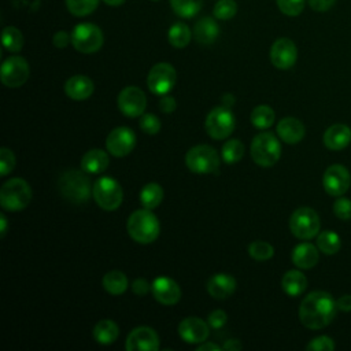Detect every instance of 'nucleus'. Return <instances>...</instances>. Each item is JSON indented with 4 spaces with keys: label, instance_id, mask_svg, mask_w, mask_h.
Returning <instances> with one entry per match:
<instances>
[{
    "label": "nucleus",
    "instance_id": "obj_1",
    "mask_svg": "<svg viewBox=\"0 0 351 351\" xmlns=\"http://www.w3.org/2000/svg\"><path fill=\"white\" fill-rule=\"evenodd\" d=\"M336 310L337 304L330 293L325 291H314L302 300L299 318L306 328L321 329L333 321Z\"/></svg>",
    "mask_w": 351,
    "mask_h": 351
},
{
    "label": "nucleus",
    "instance_id": "obj_2",
    "mask_svg": "<svg viewBox=\"0 0 351 351\" xmlns=\"http://www.w3.org/2000/svg\"><path fill=\"white\" fill-rule=\"evenodd\" d=\"M85 173L71 169L59 177L58 186L66 200L77 204L89 200L93 186H90V180Z\"/></svg>",
    "mask_w": 351,
    "mask_h": 351
},
{
    "label": "nucleus",
    "instance_id": "obj_3",
    "mask_svg": "<svg viewBox=\"0 0 351 351\" xmlns=\"http://www.w3.org/2000/svg\"><path fill=\"white\" fill-rule=\"evenodd\" d=\"M126 228L129 236L140 244H149L155 241L160 230L156 215L148 208L136 210L134 213H132L128 219Z\"/></svg>",
    "mask_w": 351,
    "mask_h": 351
},
{
    "label": "nucleus",
    "instance_id": "obj_4",
    "mask_svg": "<svg viewBox=\"0 0 351 351\" xmlns=\"http://www.w3.org/2000/svg\"><path fill=\"white\" fill-rule=\"evenodd\" d=\"M281 156V144L278 138L269 132H262L252 138L251 158L262 167H270L277 163Z\"/></svg>",
    "mask_w": 351,
    "mask_h": 351
},
{
    "label": "nucleus",
    "instance_id": "obj_5",
    "mask_svg": "<svg viewBox=\"0 0 351 351\" xmlns=\"http://www.w3.org/2000/svg\"><path fill=\"white\" fill-rule=\"evenodd\" d=\"M32 200V189L22 178H11L0 189V204L7 211H21Z\"/></svg>",
    "mask_w": 351,
    "mask_h": 351
},
{
    "label": "nucleus",
    "instance_id": "obj_6",
    "mask_svg": "<svg viewBox=\"0 0 351 351\" xmlns=\"http://www.w3.org/2000/svg\"><path fill=\"white\" fill-rule=\"evenodd\" d=\"M185 165L197 174H217L219 170V156L213 147L200 144L186 152Z\"/></svg>",
    "mask_w": 351,
    "mask_h": 351
},
{
    "label": "nucleus",
    "instance_id": "obj_7",
    "mask_svg": "<svg viewBox=\"0 0 351 351\" xmlns=\"http://www.w3.org/2000/svg\"><path fill=\"white\" fill-rule=\"evenodd\" d=\"M104 37L99 26L85 22L74 26L71 32V44L81 53H93L103 45Z\"/></svg>",
    "mask_w": 351,
    "mask_h": 351
},
{
    "label": "nucleus",
    "instance_id": "obj_8",
    "mask_svg": "<svg viewBox=\"0 0 351 351\" xmlns=\"http://www.w3.org/2000/svg\"><path fill=\"white\" fill-rule=\"evenodd\" d=\"M93 199L106 211L117 210L123 197L122 188L117 180L112 177H100L93 184Z\"/></svg>",
    "mask_w": 351,
    "mask_h": 351
},
{
    "label": "nucleus",
    "instance_id": "obj_9",
    "mask_svg": "<svg viewBox=\"0 0 351 351\" xmlns=\"http://www.w3.org/2000/svg\"><path fill=\"white\" fill-rule=\"evenodd\" d=\"M319 226V217L310 207L296 208L289 218V229L292 234L300 240H310L317 236Z\"/></svg>",
    "mask_w": 351,
    "mask_h": 351
},
{
    "label": "nucleus",
    "instance_id": "obj_10",
    "mask_svg": "<svg viewBox=\"0 0 351 351\" xmlns=\"http://www.w3.org/2000/svg\"><path fill=\"white\" fill-rule=\"evenodd\" d=\"M206 132L215 140H222L230 136L234 129V117L228 107H215L206 117Z\"/></svg>",
    "mask_w": 351,
    "mask_h": 351
},
{
    "label": "nucleus",
    "instance_id": "obj_11",
    "mask_svg": "<svg viewBox=\"0 0 351 351\" xmlns=\"http://www.w3.org/2000/svg\"><path fill=\"white\" fill-rule=\"evenodd\" d=\"M29 64L22 56L7 58L0 70L1 82L8 88H18L23 85L29 78Z\"/></svg>",
    "mask_w": 351,
    "mask_h": 351
},
{
    "label": "nucleus",
    "instance_id": "obj_12",
    "mask_svg": "<svg viewBox=\"0 0 351 351\" xmlns=\"http://www.w3.org/2000/svg\"><path fill=\"white\" fill-rule=\"evenodd\" d=\"M177 80V73L170 63H156L148 73L147 84L152 93L166 95L171 90Z\"/></svg>",
    "mask_w": 351,
    "mask_h": 351
},
{
    "label": "nucleus",
    "instance_id": "obj_13",
    "mask_svg": "<svg viewBox=\"0 0 351 351\" xmlns=\"http://www.w3.org/2000/svg\"><path fill=\"white\" fill-rule=\"evenodd\" d=\"M147 106L144 92L137 86H126L118 95V108L130 118L143 115Z\"/></svg>",
    "mask_w": 351,
    "mask_h": 351
},
{
    "label": "nucleus",
    "instance_id": "obj_14",
    "mask_svg": "<svg viewBox=\"0 0 351 351\" xmlns=\"http://www.w3.org/2000/svg\"><path fill=\"white\" fill-rule=\"evenodd\" d=\"M136 145V136L133 130H130L126 126L115 128L110 132V134L106 138V147L107 151L117 158L126 156L132 152V149Z\"/></svg>",
    "mask_w": 351,
    "mask_h": 351
},
{
    "label": "nucleus",
    "instance_id": "obj_15",
    "mask_svg": "<svg viewBox=\"0 0 351 351\" xmlns=\"http://www.w3.org/2000/svg\"><path fill=\"white\" fill-rule=\"evenodd\" d=\"M298 59V49L291 38H277L270 48V60L280 70L291 69Z\"/></svg>",
    "mask_w": 351,
    "mask_h": 351
},
{
    "label": "nucleus",
    "instance_id": "obj_16",
    "mask_svg": "<svg viewBox=\"0 0 351 351\" xmlns=\"http://www.w3.org/2000/svg\"><path fill=\"white\" fill-rule=\"evenodd\" d=\"M351 182L348 170L341 165L329 166L322 177L324 189L330 196H341L347 192Z\"/></svg>",
    "mask_w": 351,
    "mask_h": 351
},
{
    "label": "nucleus",
    "instance_id": "obj_17",
    "mask_svg": "<svg viewBox=\"0 0 351 351\" xmlns=\"http://www.w3.org/2000/svg\"><path fill=\"white\" fill-rule=\"evenodd\" d=\"M125 347L128 351H158V333L149 326L134 328L126 337Z\"/></svg>",
    "mask_w": 351,
    "mask_h": 351
},
{
    "label": "nucleus",
    "instance_id": "obj_18",
    "mask_svg": "<svg viewBox=\"0 0 351 351\" xmlns=\"http://www.w3.org/2000/svg\"><path fill=\"white\" fill-rule=\"evenodd\" d=\"M151 289L154 293V298L166 306L176 304L181 298V289L178 284L170 278V277H158L151 284Z\"/></svg>",
    "mask_w": 351,
    "mask_h": 351
},
{
    "label": "nucleus",
    "instance_id": "obj_19",
    "mask_svg": "<svg viewBox=\"0 0 351 351\" xmlns=\"http://www.w3.org/2000/svg\"><path fill=\"white\" fill-rule=\"evenodd\" d=\"M178 333L189 344L203 343L208 337V324L197 317H188L180 322Z\"/></svg>",
    "mask_w": 351,
    "mask_h": 351
},
{
    "label": "nucleus",
    "instance_id": "obj_20",
    "mask_svg": "<svg viewBox=\"0 0 351 351\" xmlns=\"http://www.w3.org/2000/svg\"><path fill=\"white\" fill-rule=\"evenodd\" d=\"M236 289V280L226 273H217L207 281V292L214 299H226Z\"/></svg>",
    "mask_w": 351,
    "mask_h": 351
},
{
    "label": "nucleus",
    "instance_id": "obj_21",
    "mask_svg": "<svg viewBox=\"0 0 351 351\" xmlns=\"http://www.w3.org/2000/svg\"><path fill=\"white\" fill-rule=\"evenodd\" d=\"M351 143V129L343 123H335L324 133V144L326 148L339 151Z\"/></svg>",
    "mask_w": 351,
    "mask_h": 351
},
{
    "label": "nucleus",
    "instance_id": "obj_22",
    "mask_svg": "<svg viewBox=\"0 0 351 351\" xmlns=\"http://www.w3.org/2000/svg\"><path fill=\"white\" fill-rule=\"evenodd\" d=\"M93 82L86 75H73L64 84L66 95L73 100H85L93 93Z\"/></svg>",
    "mask_w": 351,
    "mask_h": 351
},
{
    "label": "nucleus",
    "instance_id": "obj_23",
    "mask_svg": "<svg viewBox=\"0 0 351 351\" xmlns=\"http://www.w3.org/2000/svg\"><path fill=\"white\" fill-rule=\"evenodd\" d=\"M277 134L284 143L296 144L304 137V126L299 119L287 117L277 123Z\"/></svg>",
    "mask_w": 351,
    "mask_h": 351
},
{
    "label": "nucleus",
    "instance_id": "obj_24",
    "mask_svg": "<svg viewBox=\"0 0 351 351\" xmlns=\"http://www.w3.org/2000/svg\"><path fill=\"white\" fill-rule=\"evenodd\" d=\"M192 34L193 38L200 44H213L219 34V27L214 18L203 16L195 23Z\"/></svg>",
    "mask_w": 351,
    "mask_h": 351
},
{
    "label": "nucleus",
    "instance_id": "obj_25",
    "mask_svg": "<svg viewBox=\"0 0 351 351\" xmlns=\"http://www.w3.org/2000/svg\"><path fill=\"white\" fill-rule=\"evenodd\" d=\"M319 259L318 250L310 243H300L292 251V262L299 269H311Z\"/></svg>",
    "mask_w": 351,
    "mask_h": 351
},
{
    "label": "nucleus",
    "instance_id": "obj_26",
    "mask_svg": "<svg viewBox=\"0 0 351 351\" xmlns=\"http://www.w3.org/2000/svg\"><path fill=\"white\" fill-rule=\"evenodd\" d=\"M81 167L89 174L103 173L108 167V155L106 151L95 148L88 151L81 159Z\"/></svg>",
    "mask_w": 351,
    "mask_h": 351
},
{
    "label": "nucleus",
    "instance_id": "obj_27",
    "mask_svg": "<svg viewBox=\"0 0 351 351\" xmlns=\"http://www.w3.org/2000/svg\"><path fill=\"white\" fill-rule=\"evenodd\" d=\"M282 291L289 296H299L307 287V278L299 270H289L281 280Z\"/></svg>",
    "mask_w": 351,
    "mask_h": 351
},
{
    "label": "nucleus",
    "instance_id": "obj_28",
    "mask_svg": "<svg viewBox=\"0 0 351 351\" xmlns=\"http://www.w3.org/2000/svg\"><path fill=\"white\" fill-rule=\"evenodd\" d=\"M119 335L118 325L111 319H101L93 328V337L100 344H111Z\"/></svg>",
    "mask_w": 351,
    "mask_h": 351
},
{
    "label": "nucleus",
    "instance_id": "obj_29",
    "mask_svg": "<svg viewBox=\"0 0 351 351\" xmlns=\"http://www.w3.org/2000/svg\"><path fill=\"white\" fill-rule=\"evenodd\" d=\"M129 282L125 273L119 270H111L103 277V287L111 295H121L126 291Z\"/></svg>",
    "mask_w": 351,
    "mask_h": 351
},
{
    "label": "nucleus",
    "instance_id": "obj_30",
    "mask_svg": "<svg viewBox=\"0 0 351 351\" xmlns=\"http://www.w3.org/2000/svg\"><path fill=\"white\" fill-rule=\"evenodd\" d=\"M163 199V189L156 182L147 184L140 192V202L144 208L152 210L160 204Z\"/></svg>",
    "mask_w": 351,
    "mask_h": 351
},
{
    "label": "nucleus",
    "instance_id": "obj_31",
    "mask_svg": "<svg viewBox=\"0 0 351 351\" xmlns=\"http://www.w3.org/2000/svg\"><path fill=\"white\" fill-rule=\"evenodd\" d=\"M192 36L193 34L189 30V27L182 22H176L174 25H171V27L169 29V33H167L169 43L176 48L186 47L189 44Z\"/></svg>",
    "mask_w": 351,
    "mask_h": 351
},
{
    "label": "nucleus",
    "instance_id": "obj_32",
    "mask_svg": "<svg viewBox=\"0 0 351 351\" xmlns=\"http://www.w3.org/2000/svg\"><path fill=\"white\" fill-rule=\"evenodd\" d=\"M276 114L269 106H258L251 112V122L258 129H267L274 123Z\"/></svg>",
    "mask_w": 351,
    "mask_h": 351
},
{
    "label": "nucleus",
    "instance_id": "obj_33",
    "mask_svg": "<svg viewBox=\"0 0 351 351\" xmlns=\"http://www.w3.org/2000/svg\"><path fill=\"white\" fill-rule=\"evenodd\" d=\"M340 245H341V241L337 233L330 230H324L322 233L318 234L317 247L319 248L321 252L326 255H333L340 250Z\"/></svg>",
    "mask_w": 351,
    "mask_h": 351
},
{
    "label": "nucleus",
    "instance_id": "obj_34",
    "mask_svg": "<svg viewBox=\"0 0 351 351\" xmlns=\"http://www.w3.org/2000/svg\"><path fill=\"white\" fill-rule=\"evenodd\" d=\"M173 11L181 18H193L202 8L203 0H170Z\"/></svg>",
    "mask_w": 351,
    "mask_h": 351
},
{
    "label": "nucleus",
    "instance_id": "obj_35",
    "mask_svg": "<svg viewBox=\"0 0 351 351\" xmlns=\"http://www.w3.org/2000/svg\"><path fill=\"white\" fill-rule=\"evenodd\" d=\"M1 43H3V47L7 51L18 52L23 47V36H22V33L16 27L7 26V27L3 29Z\"/></svg>",
    "mask_w": 351,
    "mask_h": 351
},
{
    "label": "nucleus",
    "instance_id": "obj_36",
    "mask_svg": "<svg viewBox=\"0 0 351 351\" xmlns=\"http://www.w3.org/2000/svg\"><path fill=\"white\" fill-rule=\"evenodd\" d=\"M221 155H222V159L228 165H233V163L239 162L243 158V155H244V145H243V143L240 140L230 138V140H228L222 145Z\"/></svg>",
    "mask_w": 351,
    "mask_h": 351
},
{
    "label": "nucleus",
    "instance_id": "obj_37",
    "mask_svg": "<svg viewBox=\"0 0 351 351\" xmlns=\"http://www.w3.org/2000/svg\"><path fill=\"white\" fill-rule=\"evenodd\" d=\"M99 5V0H66V7L74 16H85L92 14Z\"/></svg>",
    "mask_w": 351,
    "mask_h": 351
},
{
    "label": "nucleus",
    "instance_id": "obj_38",
    "mask_svg": "<svg viewBox=\"0 0 351 351\" xmlns=\"http://www.w3.org/2000/svg\"><path fill=\"white\" fill-rule=\"evenodd\" d=\"M248 254L255 261H267L273 256L274 248L266 241L256 240L248 245Z\"/></svg>",
    "mask_w": 351,
    "mask_h": 351
},
{
    "label": "nucleus",
    "instance_id": "obj_39",
    "mask_svg": "<svg viewBox=\"0 0 351 351\" xmlns=\"http://www.w3.org/2000/svg\"><path fill=\"white\" fill-rule=\"evenodd\" d=\"M237 12V3L234 0H219L214 8L213 14L217 19L228 21L232 19Z\"/></svg>",
    "mask_w": 351,
    "mask_h": 351
},
{
    "label": "nucleus",
    "instance_id": "obj_40",
    "mask_svg": "<svg viewBox=\"0 0 351 351\" xmlns=\"http://www.w3.org/2000/svg\"><path fill=\"white\" fill-rule=\"evenodd\" d=\"M280 11L288 16H298L304 8V0H276Z\"/></svg>",
    "mask_w": 351,
    "mask_h": 351
},
{
    "label": "nucleus",
    "instance_id": "obj_41",
    "mask_svg": "<svg viewBox=\"0 0 351 351\" xmlns=\"http://www.w3.org/2000/svg\"><path fill=\"white\" fill-rule=\"evenodd\" d=\"M333 213L339 219H351V200L347 197H337L333 203Z\"/></svg>",
    "mask_w": 351,
    "mask_h": 351
},
{
    "label": "nucleus",
    "instance_id": "obj_42",
    "mask_svg": "<svg viewBox=\"0 0 351 351\" xmlns=\"http://www.w3.org/2000/svg\"><path fill=\"white\" fill-rule=\"evenodd\" d=\"M14 167H15L14 152L8 148H1L0 149V174L7 176L8 173L12 171Z\"/></svg>",
    "mask_w": 351,
    "mask_h": 351
},
{
    "label": "nucleus",
    "instance_id": "obj_43",
    "mask_svg": "<svg viewBox=\"0 0 351 351\" xmlns=\"http://www.w3.org/2000/svg\"><path fill=\"white\" fill-rule=\"evenodd\" d=\"M140 128L148 134H156L160 130V121L154 114H144L140 119Z\"/></svg>",
    "mask_w": 351,
    "mask_h": 351
},
{
    "label": "nucleus",
    "instance_id": "obj_44",
    "mask_svg": "<svg viewBox=\"0 0 351 351\" xmlns=\"http://www.w3.org/2000/svg\"><path fill=\"white\" fill-rule=\"evenodd\" d=\"M333 348L335 341L329 336H318L306 346V350L308 351H330Z\"/></svg>",
    "mask_w": 351,
    "mask_h": 351
},
{
    "label": "nucleus",
    "instance_id": "obj_45",
    "mask_svg": "<svg viewBox=\"0 0 351 351\" xmlns=\"http://www.w3.org/2000/svg\"><path fill=\"white\" fill-rule=\"evenodd\" d=\"M228 321V315L223 310H214L213 313L208 314V318H207V322L211 328L214 329H219L222 328Z\"/></svg>",
    "mask_w": 351,
    "mask_h": 351
},
{
    "label": "nucleus",
    "instance_id": "obj_46",
    "mask_svg": "<svg viewBox=\"0 0 351 351\" xmlns=\"http://www.w3.org/2000/svg\"><path fill=\"white\" fill-rule=\"evenodd\" d=\"M70 41H71V34H69V33L64 32V30L56 32V33L53 34V37H52V43H53V45L58 47V48H64V47H67V44H69Z\"/></svg>",
    "mask_w": 351,
    "mask_h": 351
},
{
    "label": "nucleus",
    "instance_id": "obj_47",
    "mask_svg": "<svg viewBox=\"0 0 351 351\" xmlns=\"http://www.w3.org/2000/svg\"><path fill=\"white\" fill-rule=\"evenodd\" d=\"M149 288H151V285H149L148 281L144 280V278H136V280L132 282V291H133L136 295H138V296H143V295L148 293Z\"/></svg>",
    "mask_w": 351,
    "mask_h": 351
},
{
    "label": "nucleus",
    "instance_id": "obj_48",
    "mask_svg": "<svg viewBox=\"0 0 351 351\" xmlns=\"http://www.w3.org/2000/svg\"><path fill=\"white\" fill-rule=\"evenodd\" d=\"M336 0H307L308 5L314 10V11H328Z\"/></svg>",
    "mask_w": 351,
    "mask_h": 351
},
{
    "label": "nucleus",
    "instance_id": "obj_49",
    "mask_svg": "<svg viewBox=\"0 0 351 351\" xmlns=\"http://www.w3.org/2000/svg\"><path fill=\"white\" fill-rule=\"evenodd\" d=\"M159 107H160V110H162L163 112L170 114V112H173V111L176 110L177 103H176V100H174L173 97L165 95V96L159 100Z\"/></svg>",
    "mask_w": 351,
    "mask_h": 351
},
{
    "label": "nucleus",
    "instance_id": "obj_50",
    "mask_svg": "<svg viewBox=\"0 0 351 351\" xmlns=\"http://www.w3.org/2000/svg\"><path fill=\"white\" fill-rule=\"evenodd\" d=\"M337 310L351 311V295H343L336 300Z\"/></svg>",
    "mask_w": 351,
    "mask_h": 351
},
{
    "label": "nucleus",
    "instance_id": "obj_51",
    "mask_svg": "<svg viewBox=\"0 0 351 351\" xmlns=\"http://www.w3.org/2000/svg\"><path fill=\"white\" fill-rule=\"evenodd\" d=\"M241 347L243 344L237 339H229L222 346V348L226 351H237V350H241Z\"/></svg>",
    "mask_w": 351,
    "mask_h": 351
},
{
    "label": "nucleus",
    "instance_id": "obj_52",
    "mask_svg": "<svg viewBox=\"0 0 351 351\" xmlns=\"http://www.w3.org/2000/svg\"><path fill=\"white\" fill-rule=\"evenodd\" d=\"M215 351V350H221V347L218 346V344H215V343H204L203 341V344H200V346H197V351Z\"/></svg>",
    "mask_w": 351,
    "mask_h": 351
},
{
    "label": "nucleus",
    "instance_id": "obj_53",
    "mask_svg": "<svg viewBox=\"0 0 351 351\" xmlns=\"http://www.w3.org/2000/svg\"><path fill=\"white\" fill-rule=\"evenodd\" d=\"M0 225H1V228H0V236L4 237V236H5V232H7V218H5L4 214L0 215Z\"/></svg>",
    "mask_w": 351,
    "mask_h": 351
},
{
    "label": "nucleus",
    "instance_id": "obj_54",
    "mask_svg": "<svg viewBox=\"0 0 351 351\" xmlns=\"http://www.w3.org/2000/svg\"><path fill=\"white\" fill-rule=\"evenodd\" d=\"M107 5H111V7H119L122 5L126 0H103Z\"/></svg>",
    "mask_w": 351,
    "mask_h": 351
},
{
    "label": "nucleus",
    "instance_id": "obj_55",
    "mask_svg": "<svg viewBox=\"0 0 351 351\" xmlns=\"http://www.w3.org/2000/svg\"><path fill=\"white\" fill-rule=\"evenodd\" d=\"M154 1H158V0H154Z\"/></svg>",
    "mask_w": 351,
    "mask_h": 351
}]
</instances>
